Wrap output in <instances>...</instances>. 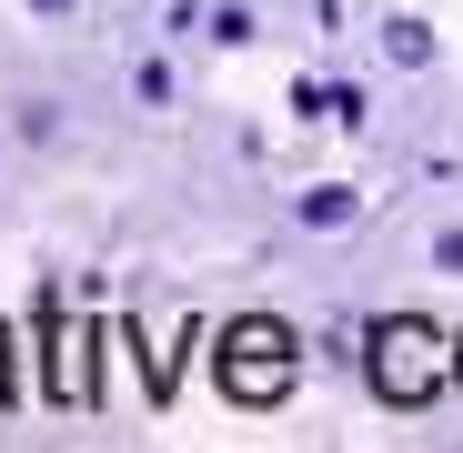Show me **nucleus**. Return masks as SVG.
Instances as JSON below:
<instances>
[{
  "label": "nucleus",
  "instance_id": "f257e3e1",
  "mask_svg": "<svg viewBox=\"0 0 463 453\" xmlns=\"http://www.w3.org/2000/svg\"><path fill=\"white\" fill-rule=\"evenodd\" d=\"M443 373H453V353H443L433 323H383V333H373V393H383V403H403V413L433 403Z\"/></svg>",
  "mask_w": 463,
  "mask_h": 453
},
{
  "label": "nucleus",
  "instance_id": "f03ea898",
  "mask_svg": "<svg viewBox=\"0 0 463 453\" xmlns=\"http://www.w3.org/2000/svg\"><path fill=\"white\" fill-rule=\"evenodd\" d=\"M292 363H302V343H292L282 323H262V313L222 333V383L242 393V403H272V393L292 383Z\"/></svg>",
  "mask_w": 463,
  "mask_h": 453
},
{
  "label": "nucleus",
  "instance_id": "7ed1b4c3",
  "mask_svg": "<svg viewBox=\"0 0 463 453\" xmlns=\"http://www.w3.org/2000/svg\"><path fill=\"white\" fill-rule=\"evenodd\" d=\"M292 222H302V232H353V222H363V192H353V182H313V192H292Z\"/></svg>",
  "mask_w": 463,
  "mask_h": 453
},
{
  "label": "nucleus",
  "instance_id": "20e7f679",
  "mask_svg": "<svg viewBox=\"0 0 463 453\" xmlns=\"http://www.w3.org/2000/svg\"><path fill=\"white\" fill-rule=\"evenodd\" d=\"M292 121H333V131H363V91H353V81H292Z\"/></svg>",
  "mask_w": 463,
  "mask_h": 453
},
{
  "label": "nucleus",
  "instance_id": "39448f33",
  "mask_svg": "<svg viewBox=\"0 0 463 453\" xmlns=\"http://www.w3.org/2000/svg\"><path fill=\"white\" fill-rule=\"evenodd\" d=\"M383 61H393V71H433V61H443L433 21H413V11H383Z\"/></svg>",
  "mask_w": 463,
  "mask_h": 453
},
{
  "label": "nucleus",
  "instance_id": "423d86ee",
  "mask_svg": "<svg viewBox=\"0 0 463 453\" xmlns=\"http://www.w3.org/2000/svg\"><path fill=\"white\" fill-rule=\"evenodd\" d=\"M252 31H262V11H252V0H212V11H202V41H212V51H242Z\"/></svg>",
  "mask_w": 463,
  "mask_h": 453
},
{
  "label": "nucleus",
  "instance_id": "0eeeda50",
  "mask_svg": "<svg viewBox=\"0 0 463 453\" xmlns=\"http://www.w3.org/2000/svg\"><path fill=\"white\" fill-rule=\"evenodd\" d=\"M131 101H141V111H172V101H182V81H172V61H162V51H141V61H131Z\"/></svg>",
  "mask_w": 463,
  "mask_h": 453
},
{
  "label": "nucleus",
  "instance_id": "6e6552de",
  "mask_svg": "<svg viewBox=\"0 0 463 453\" xmlns=\"http://www.w3.org/2000/svg\"><path fill=\"white\" fill-rule=\"evenodd\" d=\"M423 272L463 282V222H433V232H423Z\"/></svg>",
  "mask_w": 463,
  "mask_h": 453
},
{
  "label": "nucleus",
  "instance_id": "1a4fd4ad",
  "mask_svg": "<svg viewBox=\"0 0 463 453\" xmlns=\"http://www.w3.org/2000/svg\"><path fill=\"white\" fill-rule=\"evenodd\" d=\"M202 11H212V0H172V11H162V31H202Z\"/></svg>",
  "mask_w": 463,
  "mask_h": 453
},
{
  "label": "nucleus",
  "instance_id": "9d476101",
  "mask_svg": "<svg viewBox=\"0 0 463 453\" xmlns=\"http://www.w3.org/2000/svg\"><path fill=\"white\" fill-rule=\"evenodd\" d=\"M31 21H81V0H21Z\"/></svg>",
  "mask_w": 463,
  "mask_h": 453
},
{
  "label": "nucleus",
  "instance_id": "9b49d317",
  "mask_svg": "<svg viewBox=\"0 0 463 453\" xmlns=\"http://www.w3.org/2000/svg\"><path fill=\"white\" fill-rule=\"evenodd\" d=\"M0 403H11V333H0Z\"/></svg>",
  "mask_w": 463,
  "mask_h": 453
},
{
  "label": "nucleus",
  "instance_id": "f8f14e48",
  "mask_svg": "<svg viewBox=\"0 0 463 453\" xmlns=\"http://www.w3.org/2000/svg\"><path fill=\"white\" fill-rule=\"evenodd\" d=\"M0 172H11V141H0Z\"/></svg>",
  "mask_w": 463,
  "mask_h": 453
},
{
  "label": "nucleus",
  "instance_id": "ddd939ff",
  "mask_svg": "<svg viewBox=\"0 0 463 453\" xmlns=\"http://www.w3.org/2000/svg\"><path fill=\"white\" fill-rule=\"evenodd\" d=\"M453 383H463V353H453Z\"/></svg>",
  "mask_w": 463,
  "mask_h": 453
}]
</instances>
